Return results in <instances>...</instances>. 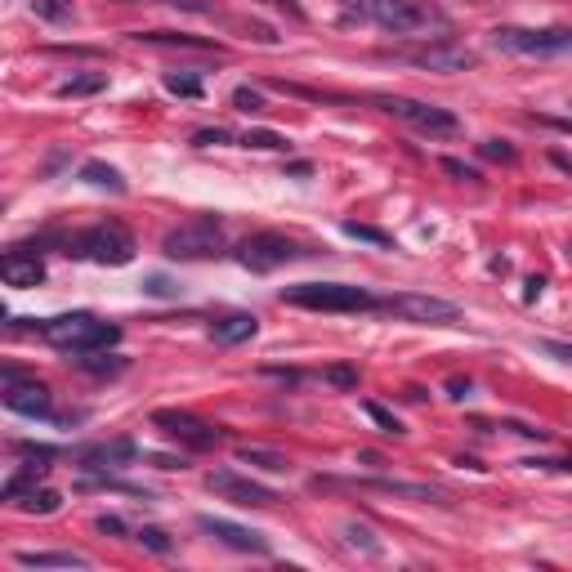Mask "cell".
<instances>
[{"instance_id": "cell-11", "label": "cell", "mask_w": 572, "mask_h": 572, "mask_svg": "<svg viewBox=\"0 0 572 572\" xmlns=\"http://www.w3.org/2000/svg\"><path fill=\"white\" fill-rule=\"evenodd\" d=\"M206 488H211L215 497L233 501V505H255V510H269V505L282 501L269 483H255V479H246V474H237V470H211L206 474Z\"/></svg>"}, {"instance_id": "cell-19", "label": "cell", "mask_w": 572, "mask_h": 572, "mask_svg": "<svg viewBox=\"0 0 572 572\" xmlns=\"http://www.w3.org/2000/svg\"><path fill=\"white\" fill-rule=\"evenodd\" d=\"M255 331H260V322H255L251 313H228V318H219L211 327V340L215 345H242V340H251Z\"/></svg>"}, {"instance_id": "cell-38", "label": "cell", "mask_w": 572, "mask_h": 572, "mask_svg": "<svg viewBox=\"0 0 572 572\" xmlns=\"http://www.w3.org/2000/svg\"><path fill=\"white\" fill-rule=\"evenodd\" d=\"M228 139H233V135H228V130H197V135H193V143H197V148H219V143H228Z\"/></svg>"}, {"instance_id": "cell-14", "label": "cell", "mask_w": 572, "mask_h": 572, "mask_svg": "<svg viewBox=\"0 0 572 572\" xmlns=\"http://www.w3.org/2000/svg\"><path fill=\"white\" fill-rule=\"evenodd\" d=\"M5 407L14 416H32V421H54V398L41 380H9L5 385Z\"/></svg>"}, {"instance_id": "cell-9", "label": "cell", "mask_w": 572, "mask_h": 572, "mask_svg": "<svg viewBox=\"0 0 572 572\" xmlns=\"http://www.w3.org/2000/svg\"><path fill=\"white\" fill-rule=\"evenodd\" d=\"M376 309L394 313L403 322H421V327H447V322L461 318V309L452 300H438V295H421V291H398L389 300H380Z\"/></svg>"}, {"instance_id": "cell-7", "label": "cell", "mask_w": 572, "mask_h": 572, "mask_svg": "<svg viewBox=\"0 0 572 572\" xmlns=\"http://www.w3.org/2000/svg\"><path fill=\"white\" fill-rule=\"evenodd\" d=\"M492 45L519 59H559L572 54V27H497Z\"/></svg>"}, {"instance_id": "cell-20", "label": "cell", "mask_w": 572, "mask_h": 572, "mask_svg": "<svg viewBox=\"0 0 572 572\" xmlns=\"http://www.w3.org/2000/svg\"><path fill=\"white\" fill-rule=\"evenodd\" d=\"M237 461L242 465H255V470H264V474H286L291 470V461H286L282 452H273V447H237Z\"/></svg>"}, {"instance_id": "cell-42", "label": "cell", "mask_w": 572, "mask_h": 572, "mask_svg": "<svg viewBox=\"0 0 572 572\" xmlns=\"http://www.w3.org/2000/svg\"><path fill=\"white\" fill-rule=\"evenodd\" d=\"M447 389H452V398H465V394H470V380H452Z\"/></svg>"}, {"instance_id": "cell-32", "label": "cell", "mask_w": 572, "mask_h": 572, "mask_svg": "<svg viewBox=\"0 0 572 572\" xmlns=\"http://www.w3.org/2000/svg\"><path fill=\"white\" fill-rule=\"evenodd\" d=\"M166 90L179 94V99H197V94H202V81H197V76H175V72H170L166 76Z\"/></svg>"}, {"instance_id": "cell-12", "label": "cell", "mask_w": 572, "mask_h": 572, "mask_svg": "<svg viewBox=\"0 0 572 572\" xmlns=\"http://www.w3.org/2000/svg\"><path fill=\"white\" fill-rule=\"evenodd\" d=\"M407 63H416V68H429V72H465L479 63V54L465 50V45H452V41H429V45H416V50H403Z\"/></svg>"}, {"instance_id": "cell-5", "label": "cell", "mask_w": 572, "mask_h": 572, "mask_svg": "<svg viewBox=\"0 0 572 572\" xmlns=\"http://www.w3.org/2000/svg\"><path fill=\"white\" fill-rule=\"evenodd\" d=\"M376 103L385 117L403 121V126L421 130L429 139H443V135H461V117L452 108H438V103H425V99H407V94H376Z\"/></svg>"}, {"instance_id": "cell-1", "label": "cell", "mask_w": 572, "mask_h": 572, "mask_svg": "<svg viewBox=\"0 0 572 572\" xmlns=\"http://www.w3.org/2000/svg\"><path fill=\"white\" fill-rule=\"evenodd\" d=\"M345 9L389 36H421L447 27V18L425 0H345Z\"/></svg>"}, {"instance_id": "cell-13", "label": "cell", "mask_w": 572, "mask_h": 572, "mask_svg": "<svg viewBox=\"0 0 572 572\" xmlns=\"http://www.w3.org/2000/svg\"><path fill=\"white\" fill-rule=\"evenodd\" d=\"M197 528H202L206 537H215L219 546H228V550H242V555H269V537H264V532H255V528H242V523H233V519L202 514V519H197Z\"/></svg>"}, {"instance_id": "cell-40", "label": "cell", "mask_w": 572, "mask_h": 572, "mask_svg": "<svg viewBox=\"0 0 572 572\" xmlns=\"http://www.w3.org/2000/svg\"><path fill=\"white\" fill-rule=\"evenodd\" d=\"M443 170H447V175H456V179H479V170L461 166V161H452V157H447V161H443Z\"/></svg>"}, {"instance_id": "cell-18", "label": "cell", "mask_w": 572, "mask_h": 572, "mask_svg": "<svg viewBox=\"0 0 572 572\" xmlns=\"http://www.w3.org/2000/svg\"><path fill=\"white\" fill-rule=\"evenodd\" d=\"M362 492H385V497H407V501H438L429 483H403V479H358Z\"/></svg>"}, {"instance_id": "cell-22", "label": "cell", "mask_w": 572, "mask_h": 572, "mask_svg": "<svg viewBox=\"0 0 572 572\" xmlns=\"http://www.w3.org/2000/svg\"><path fill=\"white\" fill-rule=\"evenodd\" d=\"M81 371H90V376H121L126 371V358L108 354V349H94V354H76L72 358Z\"/></svg>"}, {"instance_id": "cell-6", "label": "cell", "mask_w": 572, "mask_h": 572, "mask_svg": "<svg viewBox=\"0 0 572 572\" xmlns=\"http://www.w3.org/2000/svg\"><path fill=\"white\" fill-rule=\"evenodd\" d=\"M161 251H166V260H215L224 251V219L197 215L188 224L170 228L161 237Z\"/></svg>"}, {"instance_id": "cell-8", "label": "cell", "mask_w": 572, "mask_h": 572, "mask_svg": "<svg viewBox=\"0 0 572 572\" xmlns=\"http://www.w3.org/2000/svg\"><path fill=\"white\" fill-rule=\"evenodd\" d=\"M152 425L166 438H175L179 447H188V452H211V447L224 443V429L202 421V416H193V412H179V407H157Z\"/></svg>"}, {"instance_id": "cell-41", "label": "cell", "mask_w": 572, "mask_h": 572, "mask_svg": "<svg viewBox=\"0 0 572 572\" xmlns=\"http://www.w3.org/2000/svg\"><path fill=\"white\" fill-rule=\"evenodd\" d=\"M546 354H555V358H564V362H572V345H559V340H546Z\"/></svg>"}, {"instance_id": "cell-44", "label": "cell", "mask_w": 572, "mask_h": 572, "mask_svg": "<svg viewBox=\"0 0 572 572\" xmlns=\"http://www.w3.org/2000/svg\"><path fill=\"white\" fill-rule=\"evenodd\" d=\"M121 5H139V0H121Z\"/></svg>"}, {"instance_id": "cell-2", "label": "cell", "mask_w": 572, "mask_h": 572, "mask_svg": "<svg viewBox=\"0 0 572 572\" xmlns=\"http://www.w3.org/2000/svg\"><path fill=\"white\" fill-rule=\"evenodd\" d=\"M36 331H41L54 349H63V354H72V358L76 354H94V349H112L121 340V327L94 318V313H63V318H45V322H36Z\"/></svg>"}, {"instance_id": "cell-36", "label": "cell", "mask_w": 572, "mask_h": 572, "mask_svg": "<svg viewBox=\"0 0 572 572\" xmlns=\"http://www.w3.org/2000/svg\"><path fill=\"white\" fill-rule=\"evenodd\" d=\"M143 291H148V295H161V300H175V295H184L170 278H161V273H157V278L143 282Z\"/></svg>"}, {"instance_id": "cell-3", "label": "cell", "mask_w": 572, "mask_h": 572, "mask_svg": "<svg viewBox=\"0 0 572 572\" xmlns=\"http://www.w3.org/2000/svg\"><path fill=\"white\" fill-rule=\"evenodd\" d=\"M63 255L121 269V264L135 260V233H130L126 224H117V219H108V224H94V228H81V233L63 237Z\"/></svg>"}, {"instance_id": "cell-23", "label": "cell", "mask_w": 572, "mask_h": 572, "mask_svg": "<svg viewBox=\"0 0 572 572\" xmlns=\"http://www.w3.org/2000/svg\"><path fill=\"white\" fill-rule=\"evenodd\" d=\"M63 505V497L54 488H27L23 497L14 501V510H23V514H54Z\"/></svg>"}, {"instance_id": "cell-16", "label": "cell", "mask_w": 572, "mask_h": 572, "mask_svg": "<svg viewBox=\"0 0 572 572\" xmlns=\"http://www.w3.org/2000/svg\"><path fill=\"white\" fill-rule=\"evenodd\" d=\"M139 456V447L130 443V438H117V443H94V447H85V452H76V461L85 465V470H108V465H126V461H135Z\"/></svg>"}, {"instance_id": "cell-27", "label": "cell", "mask_w": 572, "mask_h": 572, "mask_svg": "<svg viewBox=\"0 0 572 572\" xmlns=\"http://www.w3.org/2000/svg\"><path fill=\"white\" fill-rule=\"evenodd\" d=\"M32 14L45 18V23H72V0H32Z\"/></svg>"}, {"instance_id": "cell-4", "label": "cell", "mask_w": 572, "mask_h": 572, "mask_svg": "<svg viewBox=\"0 0 572 572\" xmlns=\"http://www.w3.org/2000/svg\"><path fill=\"white\" fill-rule=\"evenodd\" d=\"M282 304H291V309H313V313H362V309H376L380 300L349 282H300V286H286Z\"/></svg>"}, {"instance_id": "cell-10", "label": "cell", "mask_w": 572, "mask_h": 572, "mask_svg": "<svg viewBox=\"0 0 572 572\" xmlns=\"http://www.w3.org/2000/svg\"><path fill=\"white\" fill-rule=\"evenodd\" d=\"M300 255H304L300 242H291L286 233H251L237 246V260L251 273H273V269H282V264H295Z\"/></svg>"}, {"instance_id": "cell-35", "label": "cell", "mask_w": 572, "mask_h": 572, "mask_svg": "<svg viewBox=\"0 0 572 572\" xmlns=\"http://www.w3.org/2000/svg\"><path fill=\"white\" fill-rule=\"evenodd\" d=\"M345 537H349V546L367 550V555H380V541H371V532H367V528H358V523H349Z\"/></svg>"}, {"instance_id": "cell-17", "label": "cell", "mask_w": 572, "mask_h": 572, "mask_svg": "<svg viewBox=\"0 0 572 572\" xmlns=\"http://www.w3.org/2000/svg\"><path fill=\"white\" fill-rule=\"evenodd\" d=\"M18 568H90V559L76 550H18Z\"/></svg>"}, {"instance_id": "cell-37", "label": "cell", "mask_w": 572, "mask_h": 572, "mask_svg": "<svg viewBox=\"0 0 572 572\" xmlns=\"http://www.w3.org/2000/svg\"><path fill=\"white\" fill-rule=\"evenodd\" d=\"M483 157H492V161H505V166H510V161L519 157V152H514L510 143H505V139H488V143H483Z\"/></svg>"}, {"instance_id": "cell-15", "label": "cell", "mask_w": 572, "mask_h": 572, "mask_svg": "<svg viewBox=\"0 0 572 572\" xmlns=\"http://www.w3.org/2000/svg\"><path fill=\"white\" fill-rule=\"evenodd\" d=\"M0 278L14 291H32V286L45 282V264L36 251H5L0 255Z\"/></svg>"}, {"instance_id": "cell-26", "label": "cell", "mask_w": 572, "mask_h": 572, "mask_svg": "<svg viewBox=\"0 0 572 572\" xmlns=\"http://www.w3.org/2000/svg\"><path fill=\"white\" fill-rule=\"evenodd\" d=\"M242 148H260V152H286L291 143H286V135H278V130H246L242 135Z\"/></svg>"}, {"instance_id": "cell-30", "label": "cell", "mask_w": 572, "mask_h": 572, "mask_svg": "<svg viewBox=\"0 0 572 572\" xmlns=\"http://www.w3.org/2000/svg\"><path fill=\"white\" fill-rule=\"evenodd\" d=\"M322 380L336 389H358V367H349V362H331L327 371H322Z\"/></svg>"}, {"instance_id": "cell-29", "label": "cell", "mask_w": 572, "mask_h": 572, "mask_svg": "<svg viewBox=\"0 0 572 572\" xmlns=\"http://www.w3.org/2000/svg\"><path fill=\"white\" fill-rule=\"evenodd\" d=\"M345 233H349V237H358V242L380 246V251H389V246H394V237H389V233H380V228H371V224H358V219H349Z\"/></svg>"}, {"instance_id": "cell-34", "label": "cell", "mask_w": 572, "mask_h": 572, "mask_svg": "<svg viewBox=\"0 0 572 572\" xmlns=\"http://www.w3.org/2000/svg\"><path fill=\"white\" fill-rule=\"evenodd\" d=\"M367 416H371V421H376L380 429H385V434H403V421H398V416L389 412V407H380V403H367Z\"/></svg>"}, {"instance_id": "cell-33", "label": "cell", "mask_w": 572, "mask_h": 572, "mask_svg": "<svg viewBox=\"0 0 572 572\" xmlns=\"http://www.w3.org/2000/svg\"><path fill=\"white\" fill-rule=\"evenodd\" d=\"M14 452L23 456V461H36V465H50L54 456H59L54 447H45V443H14Z\"/></svg>"}, {"instance_id": "cell-28", "label": "cell", "mask_w": 572, "mask_h": 572, "mask_svg": "<svg viewBox=\"0 0 572 572\" xmlns=\"http://www.w3.org/2000/svg\"><path fill=\"white\" fill-rule=\"evenodd\" d=\"M135 541L143 550H152V555H170V550H175V537H170L166 528H139Z\"/></svg>"}, {"instance_id": "cell-43", "label": "cell", "mask_w": 572, "mask_h": 572, "mask_svg": "<svg viewBox=\"0 0 572 572\" xmlns=\"http://www.w3.org/2000/svg\"><path fill=\"white\" fill-rule=\"evenodd\" d=\"M264 5H278V9H286V14H300V9H295V0H264Z\"/></svg>"}, {"instance_id": "cell-21", "label": "cell", "mask_w": 572, "mask_h": 572, "mask_svg": "<svg viewBox=\"0 0 572 572\" xmlns=\"http://www.w3.org/2000/svg\"><path fill=\"white\" fill-rule=\"evenodd\" d=\"M139 45H170V50H219L215 41H202V36H184V32H139Z\"/></svg>"}, {"instance_id": "cell-25", "label": "cell", "mask_w": 572, "mask_h": 572, "mask_svg": "<svg viewBox=\"0 0 572 572\" xmlns=\"http://www.w3.org/2000/svg\"><path fill=\"white\" fill-rule=\"evenodd\" d=\"M81 179L85 184H94V188H108V193H126V179H121L112 166H103V161H85Z\"/></svg>"}, {"instance_id": "cell-31", "label": "cell", "mask_w": 572, "mask_h": 572, "mask_svg": "<svg viewBox=\"0 0 572 572\" xmlns=\"http://www.w3.org/2000/svg\"><path fill=\"white\" fill-rule=\"evenodd\" d=\"M233 108H237V112H251V117H260V112H264V94L251 90V85H237V90H233Z\"/></svg>"}, {"instance_id": "cell-39", "label": "cell", "mask_w": 572, "mask_h": 572, "mask_svg": "<svg viewBox=\"0 0 572 572\" xmlns=\"http://www.w3.org/2000/svg\"><path fill=\"white\" fill-rule=\"evenodd\" d=\"M94 528H99V532H112V537H121V532H126V523H121L117 514H99V519H94Z\"/></svg>"}, {"instance_id": "cell-24", "label": "cell", "mask_w": 572, "mask_h": 572, "mask_svg": "<svg viewBox=\"0 0 572 572\" xmlns=\"http://www.w3.org/2000/svg\"><path fill=\"white\" fill-rule=\"evenodd\" d=\"M99 90H108V76H103V72H85V76H68L54 94H59V99H85V94H99Z\"/></svg>"}]
</instances>
